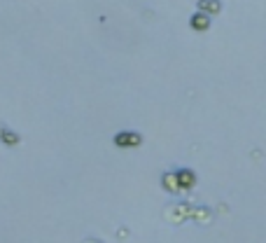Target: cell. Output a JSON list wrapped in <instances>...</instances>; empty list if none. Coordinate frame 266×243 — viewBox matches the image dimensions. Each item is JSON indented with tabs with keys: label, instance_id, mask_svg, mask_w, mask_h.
<instances>
[{
	"label": "cell",
	"instance_id": "6da1fadb",
	"mask_svg": "<svg viewBox=\"0 0 266 243\" xmlns=\"http://www.w3.org/2000/svg\"><path fill=\"white\" fill-rule=\"evenodd\" d=\"M115 143L119 147H133V145H140V134H133V131H122L115 136Z\"/></svg>",
	"mask_w": 266,
	"mask_h": 243
},
{
	"label": "cell",
	"instance_id": "7a4b0ae2",
	"mask_svg": "<svg viewBox=\"0 0 266 243\" xmlns=\"http://www.w3.org/2000/svg\"><path fill=\"white\" fill-rule=\"evenodd\" d=\"M196 9H199L201 14H205V17H208V14H217L222 9V2L220 0H199V2H196Z\"/></svg>",
	"mask_w": 266,
	"mask_h": 243
},
{
	"label": "cell",
	"instance_id": "3957f363",
	"mask_svg": "<svg viewBox=\"0 0 266 243\" xmlns=\"http://www.w3.org/2000/svg\"><path fill=\"white\" fill-rule=\"evenodd\" d=\"M189 24H192V28H196V31H205V28L210 26V17H205V14H201V12H196V14H192Z\"/></svg>",
	"mask_w": 266,
	"mask_h": 243
},
{
	"label": "cell",
	"instance_id": "277c9868",
	"mask_svg": "<svg viewBox=\"0 0 266 243\" xmlns=\"http://www.w3.org/2000/svg\"><path fill=\"white\" fill-rule=\"evenodd\" d=\"M0 138H2V143H7V145L19 143V136L14 131H9V129H0Z\"/></svg>",
	"mask_w": 266,
	"mask_h": 243
},
{
	"label": "cell",
	"instance_id": "5b68a950",
	"mask_svg": "<svg viewBox=\"0 0 266 243\" xmlns=\"http://www.w3.org/2000/svg\"><path fill=\"white\" fill-rule=\"evenodd\" d=\"M175 178L182 182V187H189V185H194V173H192V171H180V173H175Z\"/></svg>",
	"mask_w": 266,
	"mask_h": 243
},
{
	"label": "cell",
	"instance_id": "8992f818",
	"mask_svg": "<svg viewBox=\"0 0 266 243\" xmlns=\"http://www.w3.org/2000/svg\"><path fill=\"white\" fill-rule=\"evenodd\" d=\"M164 185H166V189H177V178L173 173H166L164 175Z\"/></svg>",
	"mask_w": 266,
	"mask_h": 243
}]
</instances>
